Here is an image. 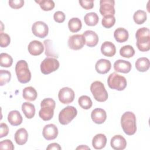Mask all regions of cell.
Returning a JSON list of instances; mask_svg holds the SVG:
<instances>
[{"instance_id":"cell-2","label":"cell","mask_w":150,"mask_h":150,"mask_svg":"<svg viewBox=\"0 0 150 150\" xmlns=\"http://www.w3.org/2000/svg\"><path fill=\"white\" fill-rule=\"evenodd\" d=\"M137 46L141 52H147L150 49V31L147 28L138 29L135 33Z\"/></svg>"},{"instance_id":"cell-13","label":"cell","mask_w":150,"mask_h":150,"mask_svg":"<svg viewBox=\"0 0 150 150\" xmlns=\"http://www.w3.org/2000/svg\"><path fill=\"white\" fill-rule=\"evenodd\" d=\"M58 135V129L53 124L46 125L43 129V136L47 140L54 139Z\"/></svg>"},{"instance_id":"cell-17","label":"cell","mask_w":150,"mask_h":150,"mask_svg":"<svg viewBox=\"0 0 150 150\" xmlns=\"http://www.w3.org/2000/svg\"><path fill=\"white\" fill-rule=\"evenodd\" d=\"M132 65L128 61H126L122 59L117 60L114 64V70L120 73H128L131 70Z\"/></svg>"},{"instance_id":"cell-8","label":"cell","mask_w":150,"mask_h":150,"mask_svg":"<svg viewBox=\"0 0 150 150\" xmlns=\"http://www.w3.org/2000/svg\"><path fill=\"white\" fill-rule=\"evenodd\" d=\"M59 66V62L56 58L46 57L40 64V70L43 74H48L57 70Z\"/></svg>"},{"instance_id":"cell-38","label":"cell","mask_w":150,"mask_h":150,"mask_svg":"<svg viewBox=\"0 0 150 150\" xmlns=\"http://www.w3.org/2000/svg\"><path fill=\"white\" fill-rule=\"evenodd\" d=\"M0 149H14V145L9 139H5L0 142Z\"/></svg>"},{"instance_id":"cell-21","label":"cell","mask_w":150,"mask_h":150,"mask_svg":"<svg viewBox=\"0 0 150 150\" xmlns=\"http://www.w3.org/2000/svg\"><path fill=\"white\" fill-rule=\"evenodd\" d=\"M107 143L106 136L103 134L96 135L92 140V145L96 149H101L105 147Z\"/></svg>"},{"instance_id":"cell-5","label":"cell","mask_w":150,"mask_h":150,"mask_svg":"<svg viewBox=\"0 0 150 150\" xmlns=\"http://www.w3.org/2000/svg\"><path fill=\"white\" fill-rule=\"evenodd\" d=\"M90 91L94 98L99 102H104L108 98V93L103 83L100 81H95L90 86Z\"/></svg>"},{"instance_id":"cell-44","label":"cell","mask_w":150,"mask_h":150,"mask_svg":"<svg viewBox=\"0 0 150 150\" xmlns=\"http://www.w3.org/2000/svg\"><path fill=\"white\" fill-rule=\"evenodd\" d=\"M76 149H90V148L86 145H82L79 146L77 148H76Z\"/></svg>"},{"instance_id":"cell-36","label":"cell","mask_w":150,"mask_h":150,"mask_svg":"<svg viewBox=\"0 0 150 150\" xmlns=\"http://www.w3.org/2000/svg\"><path fill=\"white\" fill-rule=\"evenodd\" d=\"M11 79V73L8 70H0V86H2L9 83Z\"/></svg>"},{"instance_id":"cell-27","label":"cell","mask_w":150,"mask_h":150,"mask_svg":"<svg viewBox=\"0 0 150 150\" xmlns=\"http://www.w3.org/2000/svg\"><path fill=\"white\" fill-rule=\"evenodd\" d=\"M22 110L25 117L28 119L32 118L35 114V105L29 102H25L22 104Z\"/></svg>"},{"instance_id":"cell-43","label":"cell","mask_w":150,"mask_h":150,"mask_svg":"<svg viewBox=\"0 0 150 150\" xmlns=\"http://www.w3.org/2000/svg\"><path fill=\"white\" fill-rule=\"evenodd\" d=\"M61 149H62L61 146L57 143H52V144H50L48 145V146L46 148L47 150H52V149H56V150L58 149V150H60Z\"/></svg>"},{"instance_id":"cell-34","label":"cell","mask_w":150,"mask_h":150,"mask_svg":"<svg viewBox=\"0 0 150 150\" xmlns=\"http://www.w3.org/2000/svg\"><path fill=\"white\" fill-rule=\"evenodd\" d=\"M38 3L41 9L45 11H49L54 8V2L52 0H39L35 1Z\"/></svg>"},{"instance_id":"cell-22","label":"cell","mask_w":150,"mask_h":150,"mask_svg":"<svg viewBox=\"0 0 150 150\" xmlns=\"http://www.w3.org/2000/svg\"><path fill=\"white\" fill-rule=\"evenodd\" d=\"M14 138L16 143L18 145H22L25 144L28 141V133L26 129L23 128H19L15 132Z\"/></svg>"},{"instance_id":"cell-16","label":"cell","mask_w":150,"mask_h":150,"mask_svg":"<svg viewBox=\"0 0 150 150\" xmlns=\"http://www.w3.org/2000/svg\"><path fill=\"white\" fill-rule=\"evenodd\" d=\"M110 145L114 149L122 150L127 146V141L122 135H115L111 139Z\"/></svg>"},{"instance_id":"cell-24","label":"cell","mask_w":150,"mask_h":150,"mask_svg":"<svg viewBox=\"0 0 150 150\" xmlns=\"http://www.w3.org/2000/svg\"><path fill=\"white\" fill-rule=\"evenodd\" d=\"M114 37L115 40L119 43L126 42L129 38L128 32L123 28L116 29L114 32Z\"/></svg>"},{"instance_id":"cell-28","label":"cell","mask_w":150,"mask_h":150,"mask_svg":"<svg viewBox=\"0 0 150 150\" xmlns=\"http://www.w3.org/2000/svg\"><path fill=\"white\" fill-rule=\"evenodd\" d=\"M68 27L70 32L73 33L77 32L81 29V21L78 18H72L69 21Z\"/></svg>"},{"instance_id":"cell-35","label":"cell","mask_w":150,"mask_h":150,"mask_svg":"<svg viewBox=\"0 0 150 150\" xmlns=\"http://www.w3.org/2000/svg\"><path fill=\"white\" fill-rule=\"evenodd\" d=\"M115 23V18L114 15L104 16L101 21L102 25L105 28H110L112 27Z\"/></svg>"},{"instance_id":"cell-37","label":"cell","mask_w":150,"mask_h":150,"mask_svg":"<svg viewBox=\"0 0 150 150\" xmlns=\"http://www.w3.org/2000/svg\"><path fill=\"white\" fill-rule=\"evenodd\" d=\"M11 42V38L9 35L1 32L0 33V45L1 47H7Z\"/></svg>"},{"instance_id":"cell-32","label":"cell","mask_w":150,"mask_h":150,"mask_svg":"<svg viewBox=\"0 0 150 150\" xmlns=\"http://www.w3.org/2000/svg\"><path fill=\"white\" fill-rule=\"evenodd\" d=\"M78 103L80 107L84 110L90 109L93 105L91 98L87 96H81L78 100Z\"/></svg>"},{"instance_id":"cell-19","label":"cell","mask_w":150,"mask_h":150,"mask_svg":"<svg viewBox=\"0 0 150 150\" xmlns=\"http://www.w3.org/2000/svg\"><path fill=\"white\" fill-rule=\"evenodd\" d=\"M29 53L33 56H38L42 53L44 46L42 42L38 40H32L29 43L28 47Z\"/></svg>"},{"instance_id":"cell-42","label":"cell","mask_w":150,"mask_h":150,"mask_svg":"<svg viewBox=\"0 0 150 150\" xmlns=\"http://www.w3.org/2000/svg\"><path fill=\"white\" fill-rule=\"evenodd\" d=\"M9 132V128L8 125L4 122L0 124V138L6 137Z\"/></svg>"},{"instance_id":"cell-11","label":"cell","mask_w":150,"mask_h":150,"mask_svg":"<svg viewBox=\"0 0 150 150\" xmlns=\"http://www.w3.org/2000/svg\"><path fill=\"white\" fill-rule=\"evenodd\" d=\"M68 46L72 50H77L83 48L86 44L85 39L83 35H73L68 39Z\"/></svg>"},{"instance_id":"cell-31","label":"cell","mask_w":150,"mask_h":150,"mask_svg":"<svg viewBox=\"0 0 150 150\" xmlns=\"http://www.w3.org/2000/svg\"><path fill=\"white\" fill-rule=\"evenodd\" d=\"M13 63L12 57L6 53H2L0 54V64L1 67H9Z\"/></svg>"},{"instance_id":"cell-7","label":"cell","mask_w":150,"mask_h":150,"mask_svg":"<svg viewBox=\"0 0 150 150\" xmlns=\"http://www.w3.org/2000/svg\"><path fill=\"white\" fill-rule=\"evenodd\" d=\"M77 109L73 106H67L59 114V121L62 125L69 124L77 115Z\"/></svg>"},{"instance_id":"cell-26","label":"cell","mask_w":150,"mask_h":150,"mask_svg":"<svg viewBox=\"0 0 150 150\" xmlns=\"http://www.w3.org/2000/svg\"><path fill=\"white\" fill-rule=\"evenodd\" d=\"M149 60L147 57L138 58L135 62V67L138 71L145 72L149 68Z\"/></svg>"},{"instance_id":"cell-20","label":"cell","mask_w":150,"mask_h":150,"mask_svg":"<svg viewBox=\"0 0 150 150\" xmlns=\"http://www.w3.org/2000/svg\"><path fill=\"white\" fill-rule=\"evenodd\" d=\"M101 53L107 57H112L116 53V48L114 44L111 42L105 41L101 46Z\"/></svg>"},{"instance_id":"cell-40","label":"cell","mask_w":150,"mask_h":150,"mask_svg":"<svg viewBox=\"0 0 150 150\" xmlns=\"http://www.w3.org/2000/svg\"><path fill=\"white\" fill-rule=\"evenodd\" d=\"M9 6L13 9H19L24 5V1L23 0H12L9 1Z\"/></svg>"},{"instance_id":"cell-15","label":"cell","mask_w":150,"mask_h":150,"mask_svg":"<svg viewBox=\"0 0 150 150\" xmlns=\"http://www.w3.org/2000/svg\"><path fill=\"white\" fill-rule=\"evenodd\" d=\"M91 117L94 122L101 124L104 123L106 120L107 114L104 110L100 108H97L92 111Z\"/></svg>"},{"instance_id":"cell-33","label":"cell","mask_w":150,"mask_h":150,"mask_svg":"<svg viewBox=\"0 0 150 150\" xmlns=\"http://www.w3.org/2000/svg\"><path fill=\"white\" fill-rule=\"evenodd\" d=\"M120 54L122 57L130 58L135 54V50L132 46L125 45L120 49Z\"/></svg>"},{"instance_id":"cell-3","label":"cell","mask_w":150,"mask_h":150,"mask_svg":"<svg viewBox=\"0 0 150 150\" xmlns=\"http://www.w3.org/2000/svg\"><path fill=\"white\" fill-rule=\"evenodd\" d=\"M56 106L55 101L51 98L43 99L40 103L41 108L39 112V117L44 121H49L54 115V110Z\"/></svg>"},{"instance_id":"cell-18","label":"cell","mask_w":150,"mask_h":150,"mask_svg":"<svg viewBox=\"0 0 150 150\" xmlns=\"http://www.w3.org/2000/svg\"><path fill=\"white\" fill-rule=\"evenodd\" d=\"M111 68V63L110 60L101 59L98 60L95 65L96 71L99 74H105L108 73Z\"/></svg>"},{"instance_id":"cell-12","label":"cell","mask_w":150,"mask_h":150,"mask_svg":"<svg viewBox=\"0 0 150 150\" xmlns=\"http://www.w3.org/2000/svg\"><path fill=\"white\" fill-rule=\"evenodd\" d=\"M115 1L114 0H101L100 1V12L101 15H114Z\"/></svg>"},{"instance_id":"cell-9","label":"cell","mask_w":150,"mask_h":150,"mask_svg":"<svg viewBox=\"0 0 150 150\" xmlns=\"http://www.w3.org/2000/svg\"><path fill=\"white\" fill-rule=\"evenodd\" d=\"M75 97L74 91L69 87H65L61 88L58 93V98L61 103L68 104L73 101Z\"/></svg>"},{"instance_id":"cell-30","label":"cell","mask_w":150,"mask_h":150,"mask_svg":"<svg viewBox=\"0 0 150 150\" xmlns=\"http://www.w3.org/2000/svg\"><path fill=\"white\" fill-rule=\"evenodd\" d=\"M146 13L145 12V11L142 10L137 11L133 15L134 21L135 22V23L138 25L143 24L146 21Z\"/></svg>"},{"instance_id":"cell-14","label":"cell","mask_w":150,"mask_h":150,"mask_svg":"<svg viewBox=\"0 0 150 150\" xmlns=\"http://www.w3.org/2000/svg\"><path fill=\"white\" fill-rule=\"evenodd\" d=\"M84 39L86 45L90 47L96 46L98 42V36L97 34L91 30H86L83 34Z\"/></svg>"},{"instance_id":"cell-23","label":"cell","mask_w":150,"mask_h":150,"mask_svg":"<svg viewBox=\"0 0 150 150\" xmlns=\"http://www.w3.org/2000/svg\"><path fill=\"white\" fill-rule=\"evenodd\" d=\"M8 121L13 126H18L21 124L23 121L21 113L17 110H13L8 115Z\"/></svg>"},{"instance_id":"cell-25","label":"cell","mask_w":150,"mask_h":150,"mask_svg":"<svg viewBox=\"0 0 150 150\" xmlns=\"http://www.w3.org/2000/svg\"><path fill=\"white\" fill-rule=\"evenodd\" d=\"M22 96L25 100L29 101H32L36 99L38 93L35 88L31 86H29L25 87L23 90Z\"/></svg>"},{"instance_id":"cell-10","label":"cell","mask_w":150,"mask_h":150,"mask_svg":"<svg viewBox=\"0 0 150 150\" xmlns=\"http://www.w3.org/2000/svg\"><path fill=\"white\" fill-rule=\"evenodd\" d=\"M33 34L39 38H45L49 32V28L46 23L42 21L35 22L32 26Z\"/></svg>"},{"instance_id":"cell-29","label":"cell","mask_w":150,"mask_h":150,"mask_svg":"<svg viewBox=\"0 0 150 150\" xmlns=\"http://www.w3.org/2000/svg\"><path fill=\"white\" fill-rule=\"evenodd\" d=\"M85 23L90 26L96 25L99 21V18L97 14L95 12H90L86 14L84 17Z\"/></svg>"},{"instance_id":"cell-1","label":"cell","mask_w":150,"mask_h":150,"mask_svg":"<svg viewBox=\"0 0 150 150\" xmlns=\"http://www.w3.org/2000/svg\"><path fill=\"white\" fill-rule=\"evenodd\" d=\"M121 125L125 134L128 135H134L137 131L135 114L131 111L124 112L121 118Z\"/></svg>"},{"instance_id":"cell-6","label":"cell","mask_w":150,"mask_h":150,"mask_svg":"<svg viewBox=\"0 0 150 150\" xmlns=\"http://www.w3.org/2000/svg\"><path fill=\"white\" fill-rule=\"evenodd\" d=\"M108 87L114 90L122 91L127 87V82L126 79L116 73H111L107 79Z\"/></svg>"},{"instance_id":"cell-41","label":"cell","mask_w":150,"mask_h":150,"mask_svg":"<svg viewBox=\"0 0 150 150\" xmlns=\"http://www.w3.org/2000/svg\"><path fill=\"white\" fill-rule=\"evenodd\" d=\"M54 20L57 23H62L65 20V14L62 11H57L53 15Z\"/></svg>"},{"instance_id":"cell-4","label":"cell","mask_w":150,"mask_h":150,"mask_svg":"<svg viewBox=\"0 0 150 150\" xmlns=\"http://www.w3.org/2000/svg\"><path fill=\"white\" fill-rule=\"evenodd\" d=\"M15 73L18 81L21 83H27L31 79V73L29 70L28 63L21 60L18 61L15 66Z\"/></svg>"},{"instance_id":"cell-39","label":"cell","mask_w":150,"mask_h":150,"mask_svg":"<svg viewBox=\"0 0 150 150\" xmlns=\"http://www.w3.org/2000/svg\"><path fill=\"white\" fill-rule=\"evenodd\" d=\"M80 5L83 8L86 10L91 9L94 6V1L93 0H84L79 1Z\"/></svg>"}]
</instances>
